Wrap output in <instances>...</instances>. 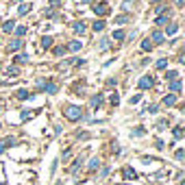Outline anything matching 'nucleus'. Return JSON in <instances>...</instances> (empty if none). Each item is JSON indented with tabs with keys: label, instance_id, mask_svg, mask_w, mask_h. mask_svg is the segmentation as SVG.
<instances>
[{
	"label": "nucleus",
	"instance_id": "37",
	"mask_svg": "<svg viewBox=\"0 0 185 185\" xmlns=\"http://www.w3.org/2000/svg\"><path fill=\"white\" fill-rule=\"evenodd\" d=\"M150 2H159V0H150Z\"/></svg>",
	"mask_w": 185,
	"mask_h": 185
},
{
	"label": "nucleus",
	"instance_id": "9",
	"mask_svg": "<svg viewBox=\"0 0 185 185\" xmlns=\"http://www.w3.org/2000/svg\"><path fill=\"white\" fill-rule=\"evenodd\" d=\"M152 42H155V44H161V42H163V33L155 31V33H152Z\"/></svg>",
	"mask_w": 185,
	"mask_h": 185
},
{
	"label": "nucleus",
	"instance_id": "29",
	"mask_svg": "<svg viewBox=\"0 0 185 185\" xmlns=\"http://www.w3.org/2000/svg\"><path fill=\"white\" fill-rule=\"evenodd\" d=\"M98 163H100L98 159H92V161H90V168H92V170H94V168H98Z\"/></svg>",
	"mask_w": 185,
	"mask_h": 185
},
{
	"label": "nucleus",
	"instance_id": "1",
	"mask_svg": "<svg viewBox=\"0 0 185 185\" xmlns=\"http://www.w3.org/2000/svg\"><path fill=\"white\" fill-rule=\"evenodd\" d=\"M63 113H65V118H68V120H81V116H83V113H81V107H76V105L65 107V111H63Z\"/></svg>",
	"mask_w": 185,
	"mask_h": 185
},
{
	"label": "nucleus",
	"instance_id": "20",
	"mask_svg": "<svg viewBox=\"0 0 185 185\" xmlns=\"http://www.w3.org/2000/svg\"><path fill=\"white\" fill-rule=\"evenodd\" d=\"M116 22H118V24H126V22H129V15H118Z\"/></svg>",
	"mask_w": 185,
	"mask_h": 185
},
{
	"label": "nucleus",
	"instance_id": "10",
	"mask_svg": "<svg viewBox=\"0 0 185 185\" xmlns=\"http://www.w3.org/2000/svg\"><path fill=\"white\" fill-rule=\"evenodd\" d=\"M68 50H72V52L81 50V42H70V44H68Z\"/></svg>",
	"mask_w": 185,
	"mask_h": 185
},
{
	"label": "nucleus",
	"instance_id": "16",
	"mask_svg": "<svg viewBox=\"0 0 185 185\" xmlns=\"http://www.w3.org/2000/svg\"><path fill=\"white\" fill-rule=\"evenodd\" d=\"M18 98H20V100H26V98H31V94L26 92V90H20V92H18Z\"/></svg>",
	"mask_w": 185,
	"mask_h": 185
},
{
	"label": "nucleus",
	"instance_id": "8",
	"mask_svg": "<svg viewBox=\"0 0 185 185\" xmlns=\"http://www.w3.org/2000/svg\"><path fill=\"white\" fill-rule=\"evenodd\" d=\"M177 31H179V24H174V22H172V24H170V26L166 28V35H174Z\"/></svg>",
	"mask_w": 185,
	"mask_h": 185
},
{
	"label": "nucleus",
	"instance_id": "3",
	"mask_svg": "<svg viewBox=\"0 0 185 185\" xmlns=\"http://www.w3.org/2000/svg\"><path fill=\"white\" fill-rule=\"evenodd\" d=\"M94 13H96V15H105V13H109V7H107V2H100V4H96V7H94Z\"/></svg>",
	"mask_w": 185,
	"mask_h": 185
},
{
	"label": "nucleus",
	"instance_id": "12",
	"mask_svg": "<svg viewBox=\"0 0 185 185\" xmlns=\"http://www.w3.org/2000/svg\"><path fill=\"white\" fill-rule=\"evenodd\" d=\"M94 31H96V33H98V31H102V28H105V22H102V20H96V22H94V26H92Z\"/></svg>",
	"mask_w": 185,
	"mask_h": 185
},
{
	"label": "nucleus",
	"instance_id": "7",
	"mask_svg": "<svg viewBox=\"0 0 185 185\" xmlns=\"http://www.w3.org/2000/svg\"><path fill=\"white\" fill-rule=\"evenodd\" d=\"M72 28H74V33H81V35L85 33V24H83V22H74Z\"/></svg>",
	"mask_w": 185,
	"mask_h": 185
},
{
	"label": "nucleus",
	"instance_id": "6",
	"mask_svg": "<svg viewBox=\"0 0 185 185\" xmlns=\"http://www.w3.org/2000/svg\"><path fill=\"white\" fill-rule=\"evenodd\" d=\"M174 102H177V96H174V94H170V96L163 98V105H166V107H172Z\"/></svg>",
	"mask_w": 185,
	"mask_h": 185
},
{
	"label": "nucleus",
	"instance_id": "24",
	"mask_svg": "<svg viewBox=\"0 0 185 185\" xmlns=\"http://www.w3.org/2000/svg\"><path fill=\"white\" fill-rule=\"evenodd\" d=\"M166 65H168V59H159V61H157V68H159V70H163Z\"/></svg>",
	"mask_w": 185,
	"mask_h": 185
},
{
	"label": "nucleus",
	"instance_id": "27",
	"mask_svg": "<svg viewBox=\"0 0 185 185\" xmlns=\"http://www.w3.org/2000/svg\"><path fill=\"white\" fill-rule=\"evenodd\" d=\"M181 135H183V129H181V126H177V129H174V137L181 139Z\"/></svg>",
	"mask_w": 185,
	"mask_h": 185
},
{
	"label": "nucleus",
	"instance_id": "23",
	"mask_svg": "<svg viewBox=\"0 0 185 185\" xmlns=\"http://www.w3.org/2000/svg\"><path fill=\"white\" fill-rule=\"evenodd\" d=\"M15 61H18V63H26V61H28V57H26V54H18V57H15Z\"/></svg>",
	"mask_w": 185,
	"mask_h": 185
},
{
	"label": "nucleus",
	"instance_id": "30",
	"mask_svg": "<svg viewBox=\"0 0 185 185\" xmlns=\"http://www.w3.org/2000/svg\"><path fill=\"white\" fill-rule=\"evenodd\" d=\"M107 46H109V42H107V39H102V42H100V50H107Z\"/></svg>",
	"mask_w": 185,
	"mask_h": 185
},
{
	"label": "nucleus",
	"instance_id": "35",
	"mask_svg": "<svg viewBox=\"0 0 185 185\" xmlns=\"http://www.w3.org/2000/svg\"><path fill=\"white\" fill-rule=\"evenodd\" d=\"M81 2H83V4H85V2H92V0H81Z\"/></svg>",
	"mask_w": 185,
	"mask_h": 185
},
{
	"label": "nucleus",
	"instance_id": "5",
	"mask_svg": "<svg viewBox=\"0 0 185 185\" xmlns=\"http://www.w3.org/2000/svg\"><path fill=\"white\" fill-rule=\"evenodd\" d=\"M20 48H22V39H13V42L9 44V50H11V52H15V50H20Z\"/></svg>",
	"mask_w": 185,
	"mask_h": 185
},
{
	"label": "nucleus",
	"instance_id": "2",
	"mask_svg": "<svg viewBox=\"0 0 185 185\" xmlns=\"http://www.w3.org/2000/svg\"><path fill=\"white\" fill-rule=\"evenodd\" d=\"M137 85H139V90H150V87H152V79H150V76H141Z\"/></svg>",
	"mask_w": 185,
	"mask_h": 185
},
{
	"label": "nucleus",
	"instance_id": "26",
	"mask_svg": "<svg viewBox=\"0 0 185 185\" xmlns=\"http://www.w3.org/2000/svg\"><path fill=\"white\" fill-rule=\"evenodd\" d=\"M15 33H18V37H22V35L26 33V26H18V28H15Z\"/></svg>",
	"mask_w": 185,
	"mask_h": 185
},
{
	"label": "nucleus",
	"instance_id": "18",
	"mask_svg": "<svg viewBox=\"0 0 185 185\" xmlns=\"http://www.w3.org/2000/svg\"><path fill=\"white\" fill-rule=\"evenodd\" d=\"M113 39L122 42V39H124V31H113Z\"/></svg>",
	"mask_w": 185,
	"mask_h": 185
},
{
	"label": "nucleus",
	"instance_id": "13",
	"mask_svg": "<svg viewBox=\"0 0 185 185\" xmlns=\"http://www.w3.org/2000/svg\"><path fill=\"white\" fill-rule=\"evenodd\" d=\"M48 94H57V85L54 83H46V87H44Z\"/></svg>",
	"mask_w": 185,
	"mask_h": 185
},
{
	"label": "nucleus",
	"instance_id": "21",
	"mask_svg": "<svg viewBox=\"0 0 185 185\" xmlns=\"http://www.w3.org/2000/svg\"><path fill=\"white\" fill-rule=\"evenodd\" d=\"M155 22H157V24H166V22H168V13H163V15H159V18L155 20Z\"/></svg>",
	"mask_w": 185,
	"mask_h": 185
},
{
	"label": "nucleus",
	"instance_id": "15",
	"mask_svg": "<svg viewBox=\"0 0 185 185\" xmlns=\"http://www.w3.org/2000/svg\"><path fill=\"white\" fill-rule=\"evenodd\" d=\"M150 48H152V42H150V39H144V42H141V50H146V52H148Z\"/></svg>",
	"mask_w": 185,
	"mask_h": 185
},
{
	"label": "nucleus",
	"instance_id": "32",
	"mask_svg": "<svg viewBox=\"0 0 185 185\" xmlns=\"http://www.w3.org/2000/svg\"><path fill=\"white\" fill-rule=\"evenodd\" d=\"M50 4H52V7H59V4H61V0H50Z\"/></svg>",
	"mask_w": 185,
	"mask_h": 185
},
{
	"label": "nucleus",
	"instance_id": "31",
	"mask_svg": "<svg viewBox=\"0 0 185 185\" xmlns=\"http://www.w3.org/2000/svg\"><path fill=\"white\" fill-rule=\"evenodd\" d=\"M111 102H113V105H118V102H120V98H118V94H113V96H111Z\"/></svg>",
	"mask_w": 185,
	"mask_h": 185
},
{
	"label": "nucleus",
	"instance_id": "38",
	"mask_svg": "<svg viewBox=\"0 0 185 185\" xmlns=\"http://www.w3.org/2000/svg\"><path fill=\"white\" fill-rule=\"evenodd\" d=\"M124 185H129V183H124Z\"/></svg>",
	"mask_w": 185,
	"mask_h": 185
},
{
	"label": "nucleus",
	"instance_id": "17",
	"mask_svg": "<svg viewBox=\"0 0 185 185\" xmlns=\"http://www.w3.org/2000/svg\"><path fill=\"white\" fill-rule=\"evenodd\" d=\"M28 11H31V4H22V7L18 9V13H20V15H24V13H28Z\"/></svg>",
	"mask_w": 185,
	"mask_h": 185
},
{
	"label": "nucleus",
	"instance_id": "25",
	"mask_svg": "<svg viewBox=\"0 0 185 185\" xmlns=\"http://www.w3.org/2000/svg\"><path fill=\"white\" fill-rule=\"evenodd\" d=\"M177 76H179V74H177V72H174V70H172V72H168V74H166V79H168V81H177Z\"/></svg>",
	"mask_w": 185,
	"mask_h": 185
},
{
	"label": "nucleus",
	"instance_id": "11",
	"mask_svg": "<svg viewBox=\"0 0 185 185\" xmlns=\"http://www.w3.org/2000/svg\"><path fill=\"white\" fill-rule=\"evenodd\" d=\"M137 174H135V170H131V168H124V179H135Z\"/></svg>",
	"mask_w": 185,
	"mask_h": 185
},
{
	"label": "nucleus",
	"instance_id": "19",
	"mask_svg": "<svg viewBox=\"0 0 185 185\" xmlns=\"http://www.w3.org/2000/svg\"><path fill=\"white\" fill-rule=\"evenodd\" d=\"M170 90H172V92H181V83H179V81H172V83H170Z\"/></svg>",
	"mask_w": 185,
	"mask_h": 185
},
{
	"label": "nucleus",
	"instance_id": "36",
	"mask_svg": "<svg viewBox=\"0 0 185 185\" xmlns=\"http://www.w3.org/2000/svg\"><path fill=\"white\" fill-rule=\"evenodd\" d=\"M0 111H2V100H0Z\"/></svg>",
	"mask_w": 185,
	"mask_h": 185
},
{
	"label": "nucleus",
	"instance_id": "34",
	"mask_svg": "<svg viewBox=\"0 0 185 185\" xmlns=\"http://www.w3.org/2000/svg\"><path fill=\"white\" fill-rule=\"evenodd\" d=\"M2 150H4V141H0V152H2Z\"/></svg>",
	"mask_w": 185,
	"mask_h": 185
},
{
	"label": "nucleus",
	"instance_id": "14",
	"mask_svg": "<svg viewBox=\"0 0 185 185\" xmlns=\"http://www.w3.org/2000/svg\"><path fill=\"white\" fill-rule=\"evenodd\" d=\"M102 105V96H94L92 98V107H100Z\"/></svg>",
	"mask_w": 185,
	"mask_h": 185
},
{
	"label": "nucleus",
	"instance_id": "22",
	"mask_svg": "<svg viewBox=\"0 0 185 185\" xmlns=\"http://www.w3.org/2000/svg\"><path fill=\"white\" fill-rule=\"evenodd\" d=\"M42 46L50 48V46H52V37H44V39H42Z\"/></svg>",
	"mask_w": 185,
	"mask_h": 185
},
{
	"label": "nucleus",
	"instance_id": "28",
	"mask_svg": "<svg viewBox=\"0 0 185 185\" xmlns=\"http://www.w3.org/2000/svg\"><path fill=\"white\" fill-rule=\"evenodd\" d=\"M7 72H9V74H11V76H18V68H15V65H13V68H9V70H7Z\"/></svg>",
	"mask_w": 185,
	"mask_h": 185
},
{
	"label": "nucleus",
	"instance_id": "33",
	"mask_svg": "<svg viewBox=\"0 0 185 185\" xmlns=\"http://www.w3.org/2000/svg\"><path fill=\"white\" fill-rule=\"evenodd\" d=\"M177 7H183V0H177Z\"/></svg>",
	"mask_w": 185,
	"mask_h": 185
},
{
	"label": "nucleus",
	"instance_id": "4",
	"mask_svg": "<svg viewBox=\"0 0 185 185\" xmlns=\"http://www.w3.org/2000/svg\"><path fill=\"white\" fill-rule=\"evenodd\" d=\"M2 31H4V33H11V31H15V22H13V20L4 22V24H2Z\"/></svg>",
	"mask_w": 185,
	"mask_h": 185
}]
</instances>
